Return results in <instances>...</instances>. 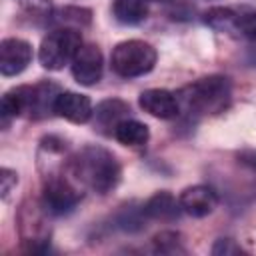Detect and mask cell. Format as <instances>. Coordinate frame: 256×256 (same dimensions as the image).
Here are the masks:
<instances>
[{
  "instance_id": "obj_1",
  "label": "cell",
  "mask_w": 256,
  "mask_h": 256,
  "mask_svg": "<svg viewBox=\"0 0 256 256\" xmlns=\"http://www.w3.org/2000/svg\"><path fill=\"white\" fill-rule=\"evenodd\" d=\"M74 178L98 194H108L120 182V164L112 152L100 146H84L72 160Z\"/></svg>"
},
{
  "instance_id": "obj_2",
  "label": "cell",
  "mask_w": 256,
  "mask_h": 256,
  "mask_svg": "<svg viewBox=\"0 0 256 256\" xmlns=\"http://www.w3.org/2000/svg\"><path fill=\"white\" fill-rule=\"evenodd\" d=\"M176 96L180 108H186L190 114H218L230 104L232 88L226 76L212 74L188 84Z\"/></svg>"
},
{
  "instance_id": "obj_3",
  "label": "cell",
  "mask_w": 256,
  "mask_h": 256,
  "mask_svg": "<svg viewBox=\"0 0 256 256\" xmlns=\"http://www.w3.org/2000/svg\"><path fill=\"white\" fill-rule=\"evenodd\" d=\"M112 70L122 78L148 74L156 64V50L144 40H126L112 50Z\"/></svg>"
},
{
  "instance_id": "obj_4",
  "label": "cell",
  "mask_w": 256,
  "mask_h": 256,
  "mask_svg": "<svg viewBox=\"0 0 256 256\" xmlns=\"http://www.w3.org/2000/svg\"><path fill=\"white\" fill-rule=\"evenodd\" d=\"M80 46L82 38L78 30L56 28L44 36L38 50V60L46 70H62L66 64H72Z\"/></svg>"
},
{
  "instance_id": "obj_5",
  "label": "cell",
  "mask_w": 256,
  "mask_h": 256,
  "mask_svg": "<svg viewBox=\"0 0 256 256\" xmlns=\"http://www.w3.org/2000/svg\"><path fill=\"white\" fill-rule=\"evenodd\" d=\"M80 200H82V192L68 178L60 174H52L44 182L42 204L50 214H56V216L68 214L78 206Z\"/></svg>"
},
{
  "instance_id": "obj_6",
  "label": "cell",
  "mask_w": 256,
  "mask_h": 256,
  "mask_svg": "<svg viewBox=\"0 0 256 256\" xmlns=\"http://www.w3.org/2000/svg\"><path fill=\"white\" fill-rule=\"evenodd\" d=\"M18 90L22 96L24 114H28L30 118H44L48 112H54V102L60 94L56 84L38 82L34 86H18Z\"/></svg>"
},
{
  "instance_id": "obj_7",
  "label": "cell",
  "mask_w": 256,
  "mask_h": 256,
  "mask_svg": "<svg viewBox=\"0 0 256 256\" xmlns=\"http://www.w3.org/2000/svg\"><path fill=\"white\" fill-rule=\"evenodd\" d=\"M102 52L96 44H82L72 60V76L82 86H94L102 78Z\"/></svg>"
},
{
  "instance_id": "obj_8",
  "label": "cell",
  "mask_w": 256,
  "mask_h": 256,
  "mask_svg": "<svg viewBox=\"0 0 256 256\" xmlns=\"http://www.w3.org/2000/svg\"><path fill=\"white\" fill-rule=\"evenodd\" d=\"M138 104L144 112H148L150 116L160 118V120H170V118H176L180 114L178 96L170 90H164V88L144 90L138 98Z\"/></svg>"
},
{
  "instance_id": "obj_9",
  "label": "cell",
  "mask_w": 256,
  "mask_h": 256,
  "mask_svg": "<svg viewBox=\"0 0 256 256\" xmlns=\"http://www.w3.org/2000/svg\"><path fill=\"white\" fill-rule=\"evenodd\" d=\"M32 60V46L22 38H4L0 44V72L4 76L20 74Z\"/></svg>"
},
{
  "instance_id": "obj_10",
  "label": "cell",
  "mask_w": 256,
  "mask_h": 256,
  "mask_svg": "<svg viewBox=\"0 0 256 256\" xmlns=\"http://www.w3.org/2000/svg\"><path fill=\"white\" fill-rule=\"evenodd\" d=\"M54 114L64 118V120H68V122L84 124V122H88L94 116V108H92V102H90L88 96L64 90V92H60L56 96Z\"/></svg>"
},
{
  "instance_id": "obj_11",
  "label": "cell",
  "mask_w": 256,
  "mask_h": 256,
  "mask_svg": "<svg viewBox=\"0 0 256 256\" xmlns=\"http://www.w3.org/2000/svg\"><path fill=\"white\" fill-rule=\"evenodd\" d=\"M178 200H180L182 212H186L188 216H194V218H204V216L212 214L218 204V196H216L214 188L204 186V184L186 188Z\"/></svg>"
},
{
  "instance_id": "obj_12",
  "label": "cell",
  "mask_w": 256,
  "mask_h": 256,
  "mask_svg": "<svg viewBox=\"0 0 256 256\" xmlns=\"http://www.w3.org/2000/svg\"><path fill=\"white\" fill-rule=\"evenodd\" d=\"M144 216L146 218H152V220H160V222H172L180 216L182 208H180V200H176L170 192L162 190V192H156L144 206Z\"/></svg>"
},
{
  "instance_id": "obj_13",
  "label": "cell",
  "mask_w": 256,
  "mask_h": 256,
  "mask_svg": "<svg viewBox=\"0 0 256 256\" xmlns=\"http://www.w3.org/2000/svg\"><path fill=\"white\" fill-rule=\"evenodd\" d=\"M128 112H130V106L124 100L110 98V100H104L96 106L94 118H96L100 128H112V132H114L116 124L122 122L124 118H128Z\"/></svg>"
},
{
  "instance_id": "obj_14",
  "label": "cell",
  "mask_w": 256,
  "mask_h": 256,
  "mask_svg": "<svg viewBox=\"0 0 256 256\" xmlns=\"http://www.w3.org/2000/svg\"><path fill=\"white\" fill-rule=\"evenodd\" d=\"M112 134L124 146H144L150 138L148 126L134 118H124L122 122H118Z\"/></svg>"
},
{
  "instance_id": "obj_15",
  "label": "cell",
  "mask_w": 256,
  "mask_h": 256,
  "mask_svg": "<svg viewBox=\"0 0 256 256\" xmlns=\"http://www.w3.org/2000/svg\"><path fill=\"white\" fill-rule=\"evenodd\" d=\"M112 12L118 22L132 26V24H140L146 18L148 8L144 0H114Z\"/></svg>"
},
{
  "instance_id": "obj_16",
  "label": "cell",
  "mask_w": 256,
  "mask_h": 256,
  "mask_svg": "<svg viewBox=\"0 0 256 256\" xmlns=\"http://www.w3.org/2000/svg\"><path fill=\"white\" fill-rule=\"evenodd\" d=\"M52 22L60 24V28H82V26H88L90 20H92V12L88 8H78V6H66L58 12L52 14L50 18Z\"/></svg>"
},
{
  "instance_id": "obj_17",
  "label": "cell",
  "mask_w": 256,
  "mask_h": 256,
  "mask_svg": "<svg viewBox=\"0 0 256 256\" xmlns=\"http://www.w3.org/2000/svg\"><path fill=\"white\" fill-rule=\"evenodd\" d=\"M204 22L214 30H238V14L230 8H212L204 14Z\"/></svg>"
},
{
  "instance_id": "obj_18",
  "label": "cell",
  "mask_w": 256,
  "mask_h": 256,
  "mask_svg": "<svg viewBox=\"0 0 256 256\" xmlns=\"http://www.w3.org/2000/svg\"><path fill=\"white\" fill-rule=\"evenodd\" d=\"M154 248L156 252H162V254H178V252H186L182 242H180V234L176 232H160L156 234L154 238Z\"/></svg>"
},
{
  "instance_id": "obj_19",
  "label": "cell",
  "mask_w": 256,
  "mask_h": 256,
  "mask_svg": "<svg viewBox=\"0 0 256 256\" xmlns=\"http://www.w3.org/2000/svg\"><path fill=\"white\" fill-rule=\"evenodd\" d=\"M24 210H22V224H28V222H34V224H40L42 220H40V216H38V206L34 204V206H30V208H26V206H22ZM36 230H32V236H30V240L28 242H32V246H30V250L32 252H36L38 250V242H44V240H48V236H44V234H38V226H34Z\"/></svg>"
},
{
  "instance_id": "obj_20",
  "label": "cell",
  "mask_w": 256,
  "mask_h": 256,
  "mask_svg": "<svg viewBox=\"0 0 256 256\" xmlns=\"http://www.w3.org/2000/svg\"><path fill=\"white\" fill-rule=\"evenodd\" d=\"M20 4L34 18H48L50 20V16H52L50 0H20Z\"/></svg>"
},
{
  "instance_id": "obj_21",
  "label": "cell",
  "mask_w": 256,
  "mask_h": 256,
  "mask_svg": "<svg viewBox=\"0 0 256 256\" xmlns=\"http://www.w3.org/2000/svg\"><path fill=\"white\" fill-rule=\"evenodd\" d=\"M238 30L242 36L256 42V12H246L238 16Z\"/></svg>"
},
{
  "instance_id": "obj_22",
  "label": "cell",
  "mask_w": 256,
  "mask_h": 256,
  "mask_svg": "<svg viewBox=\"0 0 256 256\" xmlns=\"http://www.w3.org/2000/svg\"><path fill=\"white\" fill-rule=\"evenodd\" d=\"M242 252L244 250L232 238H220L212 246V254H216V256H232V254H242Z\"/></svg>"
},
{
  "instance_id": "obj_23",
  "label": "cell",
  "mask_w": 256,
  "mask_h": 256,
  "mask_svg": "<svg viewBox=\"0 0 256 256\" xmlns=\"http://www.w3.org/2000/svg\"><path fill=\"white\" fill-rule=\"evenodd\" d=\"M0 182H2V198H6V196L10 194V190L16 186L18 176H16V172H12L10 168H2V172H0Z\"/></svg>"
},
{
  "instance_id": "obj_24",
  "label": "cell",
  "mask_w": 256,
  "mask_h": 256,
  "mask_svg": "<svg viewBox=\"0 0 256 256\" xmlns=\"http://www.w3.org/2000/svg\"><path fill=\"white\" fill-rule=\"evenodd\" d=\"M150 2H168V0H150Z\"/></svg>"
},
{
  "instance_id": "obj_25",
  "label": "cell",
  "mask_w": 256,
  "mask_h": 256,
  "mask_svg": "<svg viewBox=\"0 0 256 256\" xmlns=\"http://www.w3.org/2000/svg\"><path fill=\"white\" fill-rule=\"evenodd\" d=\"M254 164H256V160H254Z\"/></svg>"
}]
</instances>
